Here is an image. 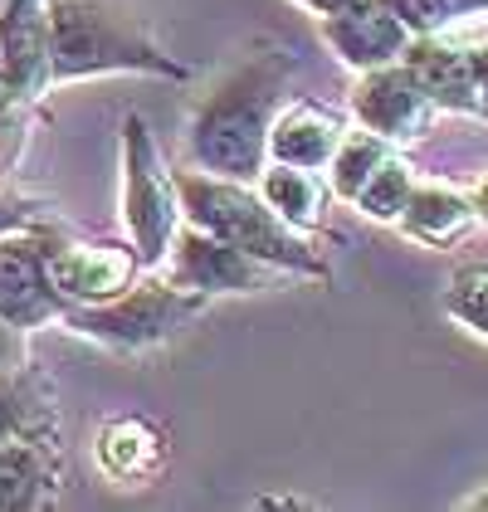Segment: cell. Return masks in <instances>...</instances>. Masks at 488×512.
I'll use <instances>...</instances> for the list:
<instances>
[{
	"instance_id": "cell-1",
	"label": "cell",
	"mask_w": 488,
	"mask_h": 512,
	"mask_svg": "<svg viewBox=\"0 0 488 512\" xmlns=\"http://www.w3.org/2000/svg\"><path fill=\"white\" fill-rule=\"evenodd\" d=\"M49 35V83L98 79V74H152L186 79L127 0H44Z\"/></svg>"
},
{
	"instance_id": "cell-2",
	"label": "cell",
	"mask_w": 488,
	"mask_h": 512,
	"mask_svg": "<svg viewBox=\"0 0 488 512\" xmlns=\"http://www.w3.org/2000/svg\"><path fill=\"white\" fill-rule=\"evenodd\" d=\"M171 176H176V200H181L186 225L235 244L249 259H259V264H269V269H279L288 278H327V264L313 249V239L284 225L249 181L215 176V171H201V166L196 171H171Z\"/></svg>"
},
{
	"instance_id": "cell-3",
	"label": "cell",
	"mask_w": 488,
	"mask_h": 512,
	"mask_svg": "<svg viewBox=\"0 0 488 512\" xmlns=\"http://www.w3.org/2000/svg\"><path fill=\"white\" fill-rule=\"evenodd\" d=\"M279 88H284L279 59H254L215 83L186 132L191 161L215 176L254 181L259 166L269 161V122L279 113Z\"/></svg>"
},
{
	"instance_id": "cell-4",
	"label": "cell",
	"mask_w": 488,
	"mask_h": 512,
	"mask_svg": "<svg viewBox=\"0 0 488 512\" xmlns=\"http://www.w3.org/2000/svg\"><path fill=\"white\" fill-rule=\"evenodd\" d=\"M205 303H210L205 293H191L171 283L162 269H152V278H132L122 293L103 303H69L59 322L98 347L147 352V347H162L166 337H176L181 327H191L205 313Z\"/></svg>"
},
{
	"instance_id": "cell-5",
	"label": "cell",
	"mask_w": 488,
	"mask_h": 512,
	"mask_svg": "<svg viewBox=\"0 0 488 512\" xmlns=\"http://www.w3.org/2000/svg\"><path fill=\"white\" fill-rule=\"evenodd\" d=\"M122 225L132 239L137 269H162L166 249L181 230V200L152 127L137 113L122 122Z\"/></svg>"
},
{
	"instance_id": "cell-6",
	"label": "cell",
	"mask_w": 488,
	"mask_h": 512,
	"mask_svg": "<svg viewBox=\"0 0 488 512\" xmlns=\"http://www.w3.org/2000/svg\"><path fill=\"white\" fill-rule=\"evenodd\" d=\"M49 249H54V230H44L40 220L0 235V317L20 332L49 327L69 308L49 278Z\"/></svg>"
},
{
	"instance_id": "cell-7",
	"label": "cell",
	"mask_w": 488,
	"mask_h": 512,
	"mask_svg": "<svg viewBox=\"0 0 488 512\" xmlns=\"http://www.w3.org/2000/svg\"><path fill=\"white\" fill-rule=\"evenodd\" d=\"M162 274L171 283H181V288H191V293H205V298H215V293H264V288L288 278L279 269H269V264H259V259H249L235 244L186 225V220H181V230L166 249Z\"/></svg>"
},
{
	"instance_id": "cell-8",
	"label": "cell",
	"mask_w": 488,
	"mask_h": 512,
	"mask_svg": "<svg viewBox=\"0 0 488 512\" xmlns=\"http://www.w3.org/2000/svg\"><path fill=\"white\" fill-rule=\"evenodd\" d=\"M352 118L362 122L366 132H376L381 142L401 147L430 132L435 122V103L420 93V83L406 74V64H381V69H366L357 88H352Z\"/></svg>"
},
{
	"instance_id": "cell-9",
	"label": "cell",
	"mask_w": 488,
	"mask_h": 512,
	"mask_svg": "<svg viewBox=\"0 0 488 512\" xmlns=\"http://www.w3.org/2000/svg\"><path fill=\"white\" fill-rule=\"evenodd\" d=\"M323 40L332 44V54L347 64V69H381V64H396L401 49L410 44L406 20L381 5V0H347L342 10L323 15Z\"/></svg>"
},
{
	"instance_id": "cell-10",
	"label": "cell",
	"mask_w": 488,
	"mask_h": 512,
	"mask_svg": "<svg viewBox=\"0 0 488 512\" xmlns=\"http://www.w3.org/2000/svg\"><path fill=\"white\" fill-rule=\"evenodd\" d=\"M49 278L64 293V303H103L137 278V254L122 244H74L54 235Z\"/></svg>"
},
{
	"instance_id": "cell-11",
	"label": "cell",
	"mask_w": 488,
	"mask_h": 512,
	"mask_svg": "<svg viewBox=\"0 0 488 512\" xmlns=\"http://www.w3.org/2000/svg\"><path fill=\"white\" fill-rule=\"evenodd\" d=\"M406 74L420 83V93L435 103V113H479V93H474V74L464 59V44L445 40V30L435 35H410L401 49Z\"/></svg>"
},
{
	"instance_id": "cell-12",
	"label": "cell",
	"mask_w": 488,
	"mask_h": 512,
	"mask_svg": "<svg viewBox=\"0 0 488 512\" xmlns=\"http://www.w3.org/2000/svg\"><path fill=\"white\" fill-rule=\"evenodd\" d=\"M342 137L347 127L337 113H327L318 103H288L269 122V161H284L298 171H327Z\"/></svg>"
},
{
	"instance_id": "cell-13",
	"label": "cell",
	"mask_w": 488,
	"mask_h": 512,
	"mask_svg": "<svg viewBox=\"0 0 488 512\" xmlns=\"http://www.w3.org/2000/svg\"><path fill=\"white\" fill-rule=\"evenodd\" d=\"M396 220L406 225L410 239L445 249V244H454L479 215H474V200L464 196L459 186H445V181H415Z\"/></svg>"
},
{
	"instance_id": "cell-14",
	"label": "cell",
	"mask_w": 488,
	"mask_h": 512,
	"mask_svg": "<svg viewBox=\"0 0 488 512\" xmlns=\"http://www.w3.org/2000/svg\"><path fill=\"white\" fill-rule=\"evenodd\" d=\"M254 191L264 196V205L293 225V230H318L332 205V191L327 181H318V171H298V166H284V161H264L259 176H254Z\"/></svg>"
},
{
	"instance_id": "cell-15",
	"label": "cell",
	"mask_w": 488,
	"mask_h": 512,
	"mask_svg": "<svg viewBox=\"0 0 488 512\" xmlns=\"http://www.w3.org/2000/svg\"><path fill=\"white\" fill-rule=\"evenodd\" d=\"M93 459L113 483H142L162 464V434L152 430L147 420H132V415L108 420L98 430V439H93Z\"/></svg>"
},
{
	"instance_id": "cell-16",
	"label": "cell",
	"mask_w": 488,
	"mask_h": 512,
	"mask_svg": "<svg viewBox=\"0 0 488 512\" xmlns=\"http://www.w3.org/2000/svg\"><path fill=\"white\" fill-rule=\"evenodd\" d=\"M54 493L49 439H0V508H44Z\"/></svg>"
},
{
	"instance_id": "cell-17",
	"label": "cell",
	"mask_w": 488,
	"mask_h": 512,
	"mask_svg": "<svg viewBox=\"0 0 488 512\" xmlns=\"http://www.w3.org/2000/svg\"><path fill=\"white\" fill-rule=\"evenodd\" d=\"M410 186H415V166L391 147V152L381 157V166L362 181V191H357L352 205L366 210L371 220H396V215H401V205H406V196H410Z\"/></svg>"
},
{
	"instance_id": "cell-18",
	"label": "cell",
	"mask_w": 488,
	"mask_h": 512,
	"mask_svg": "<svg viewBox=\"0 0 488 512\" xmlns=\"http://www.w3.org/2000/svg\"><path fill=\"white\" fill-rule=\"evenodd\" d=\"M445 308L459 327H469L474 337L488 342V264H469V269H459L449 278Z\"/></svg>"
},
{
	"instance_id": "cell-19",
	"label": "cell",
	"mask_w": 488,
	"mask_h": 512,
	"mask_svg": "<svg viewBox=\"0 0 488 512\" xmlns=\"http://www.w3.org/2000/svg\"><path fill=\"white\" fill-rule=\"evenodd\" d=\"M391 5L401 20H406L410 35H435V30H449L454 15H449V0H381Z\"/></svg>"
},
{
	"instance_id": "cell-20",
	"label": "cell",
	"mask_w": 488,
	"mask_h": 512,
	"mask_svg": "<svg viewBox=\"0 0 488 512\" xmlns=\"http://www.w3.org/2000/svg\"><path fill=\"white\" fill-rule=\"evenodd\" d=\"M35 220H40V205H35V200L0 191V235H10V230H25V225H35Z\"/></svg>"
},
{
	"instance_id": "cell-21",
	"label": "cell",
	"mask_w": 488,
	"mask_h": 512,
	"mask_svg": "<svg viewBox=\"0 0 488 512\" xmlns=\"http://www.w3.org/2000/svg\"><path fill=\"white\" fill-rule=\"evenodd\" d=\"M464 59H469V74H474V93H479V113L488 118V35L464 44Z\"/></svg>"
},
{
	"instance_id": "cell-22",
	"label": "cell",
	"mask_w": 488,
	"mask_h": 512,
	"mask_svg": "<svg viewBox=\"0 0 488 512\" xmlns=\"http://www.w3.org/2000/svg\"><path fill=\"white\" fill-rule=\"evenodd\" d=\"M30 332H20V327H10L5 317H0V371H15V366H25L30 361V342H25Z\"/></svg>"
},
{
	"instance_id": "cell-23",
	"label": "cell",
	"mask_w": 488,
	"mask_h": 512,
	"mask_svg": "<svg viewBox=\"0 0 488 512\" xmlns=\"http://www.w3.org/2000/svg\"><path fill=\"white\" fill-rule=\"evenodd\" d=\"M488 0H449V15L454 20H464V15H484Z\"/></svg>"
},
{
	"instance_id": "cell-24",
	"label": "cell",
	"mask_w": 488,
	"mask_h": 512,
	"mask_svg": "<svg viewBox=\"0 0 488 512\" xmlns=\"http://www.w3.org/2000/svg\"><path fill=\"white\" fill-rule=\"evenodd\" d=\"M469 200H474V215H479V220H488V176L474 186V191H469Z\"/></svg>"
},
{
	"instance_id": "cell-25",
	"label": "cell",
	"mask_w": 488,
	"mask_h": 512,
	"mask_svg": "<svg viewBox=\"0 0 488 512\" xmlns=\"http://www.w3.org/2000/svg\"><path fill=\"white\" fill-rule=\"evenodd\" d=\"M298 5H308V10H313V15L323 20V15H332V10H342L347 0H298Z\"/></svg>"
},
{
	"instance_id": "cell-26",
	"label": "cell",
	"mask_w": 488,
	"mask_h": 512,
	"mask_svg": "<svg viewBox=\"0 0 488 512\" xmlns=\"http://www.w3.org/2000/svg\"><path fill=\"white\" fill-rule=\"evenodd\" d=\"M10 113H20V108H15V98L5 88V69H0V118H10Z\"/></svg>"
},
{
	"instance_id": "cell-27",
	"label": "cell",
	"mask_w": 488,
	"mask_h": 512,
	"mask_svg": "<svg viewBox=\"0 0 488 512\" xmlns=\"http://www.w3.org/2000/svg\"><path fill=\"white\" fill-rule=\"evenodd\" d=\"M464 508H488V483H484V488H474V493L464 498Z\"/></svg>"
},
{
	"instance_id": "cell-28",
	"label": "cell",
	"mask_w": 488,
	"mask_h": 512,
	"mask_svg": "<svg viewBox=\"0 0 488 512\" xmlns=\"http://www.w3.org/2000/svg\"><path fill=\"white\" fill-rule=\"evenodd\" d=\"M5 5H10V0H0V10H5Z\"/></svg>"
}]
</instances>
